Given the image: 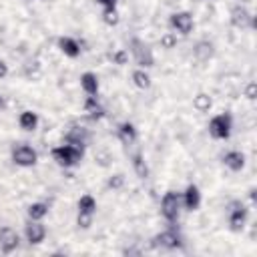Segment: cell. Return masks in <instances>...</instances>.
<instances>
[{
    "label": "cell",
    "mask_w": 257,
    "mask_h": 257,
    "mask_svg": "<svg viewBox=\"0 0 257 257\" xmlns=\"http://www.w3.org/2000/svg\"><path fill=\"white\" fill-rule=\"evenodd\" d=\"M50 155H52V161H54L56 165L68 169V167H74V165H78V163L82 161L84 151H82V145L66 143V145L54 147V149L50 151Z\"/></svg>",
    "instance_id": "cell-1"
},
{
    "label": "cell",
    "mask_w": 257,
    "mask_h": 257,
    "mask_svg": "<svg viewBox=\"0 0 257 257\" xmlns=\"http://www.w3.org/2000/svg\"><path fill=\"white\" fill-rule=\"evenodd\" d=\"M181 211H183L181 193H177V191H167V193L163 195V199H161V215H163L169 223H175V221H179Z\"/></svg>",
    "instance_id": "cell-2"
},
{
    "label": "cell",
    "mask_w": 257,
    "mask_h": 257,
    "mask_svg": "<svg viewBox=\"0 0 257 257\" xmlns=\"http://www.w3.org/2000/svg\"><path fill=\"white\" fill-rule=\"evenodd\" d=\"M128 52L133 56V60L141 66V68H151L155 64V56H153V50L149 48V44L141 38H131L128 42Z\"/></svg>",
    "instance_id": "cell-3"
},
{
    "label": "cell",
    "mask_w": 257,
    "mask_h": 257,
    "mask_svg": "<svg viewBox=\"0 0 257 257\" xmlns=\"http://www.w3.org/2000/svg\"><path fill=\"white\" fill-rule=\"evenodd\" d=\"M207 128H209V135H211L213 139H217V141H225V139H229L231 128H233L231 114H227V112L213 114L211 120H209V124H207Z\"/></svg>",
    "instance_id": "cell-4"
},
{
    "label": "cell",
    "mask_w": 257,
    "mask_h": 257,
    "mask_svg": "<svg viewBox=\"0 0 257 257\" xmlns=\"http://www.w3.org/2000/svg\"><path fill=\"white\" fill-rule=\"evenodd\" d=\"M10 157H12V163L18 165V167H22V169L34 167V165L38 163V153H36V149L30 147L28 143L16 145V147L12 149V153H10Z\"/></svg>",
    "instance_id": "cell-5"
},
{
    "label": "cell",
    "mask_w": 257,
    "mask_h": 257,
    "mask_svg": "<svg viewBox=\"0 0 257 257\" xmlns=\"http://www.w3.org/2000/svg\"><path fill=\"white\" fill-rule=\"evenodd\" d=\"M169 26H171V30H173L175 34L187 36V34H191L193 28H195V18H193L191 12L179 10V12H173V14L169 16Z\"/></svg>",
    "instance_id": "cell-6"
},
{
    "label": "cell",
    "mask_w": 257,
    "mask_h": 257,
    "mask_svg": "<svg viewBox=\"0 0 257 257\" xmlns=\"http://www.w3.org/2000/svg\"><path fill=\"white\" fill-rule=\"evenodd\" d=\"M48 235V229L42 221H34V219H28V223L24 225V237L30 245H40Z\"/></svg>",
    "instance_id": "cell-7"
},
{
    "label": "cell",
    "mask_w": 257,
    "mask_h": 257,
    "mask_svg": "<svg viewBox=\"0 0 257 257\" xmlns=\"http://www.w3.org/2000/svg\"><path fill=\"white\" fill-rule=\"evenodd\" d=\"M245 221H247V209H245V205L239 203V201L231 203V207H229V227H231V231H235V233L243 231Z\"/></svg>",
    "instance_id": "cell-8"
},
{
    "label": "cell",
    "mask_w": 257,
    "mask_h": 257,
    "mask_svg": "<svg viewBox=\"0 0 257 257\" xmlns=\"http://www.w3.org/2000/svg\"><path fill=\"white\" fill-rule=\"evenodd\" d=\"M20 245V235L16 233V229L12 227H2L0 229V249L4 253H12L16 251Z\"/></svg>",
    "instance_id": "cell-9"
},
{
    "label": "cell",
    "mask_w": 257,
    "mask_h": 257,
    "mask_svg": "<svg viewBox=\"0 0 257 257\" xmlns=\"http://www.w3.org/2000/svg\"><path fill=\"white\" fill-rule=\"evenodd\" d=\"M181 199H183V209H187V211H197L203 201L197 185H187L185 193H181Z\"/></svg>",
    "instance_id": "cell-10"
},
{
    "label": "cell",
    "mask_w": 257,
    "mask_h": 257,
    "mask_svg": "<svg viewBox=\"0 0 257 257\" xmlns=\"http://www.w3.org/2000/svg\"><path fill=\"white\" fill-rule=\"evenodd\" d=\"M229 18H231V24L237 26V28H247V26L253 24V16H251V12H249L245 6H241V4H237V6L231 8Z\"/></svg>",
    "instance_id": "cell-11"
},
{
    "label": "cell",
    "mask_w": 257,
    "mask_h": 257,
    "mask_svg": "<svg viewBox=\"0 0 257 257\" xmlns=\"http://www.w3.org/2000/svg\"><path fill=\"white\" fill-rule=\"evenodd\" d=\"M80 88L86 96H96L98 94V88H100V82H98V76L90 70L82 72L80 74Z\"/></svg>",
    "instance_id": "cell-12"
},
{
    "label": "cell",
    "mask_w": 257,
    "mask_h": 257,
    "mask_svg": "<svg viewBox=\"0 0 257 257\" xmlns=\"http://www.w3.org/2000/svg\"><path fill=\"white\" fill-rule=\"evenodd\" d=\"M245 163H247V157H245V153H241V151H227V153L223 155V165H225L229 171H233V173L241 171V169L245 167Z\"/></svg>",
    "instance_id": "cell-13"
},
{
    "label": "cell",
    "mask_w": 257,
    "mask_h": 257,
    "mask_svg": "<svg viewBox=\"0 0 257 257\" xmlns=\"http://www.w3.org/2000/svg\"><path fill=\"white\" fill-rule=\"evenodd\" d=\"M58 48H60V52L64 54V56H68V58H76V56H80V44H78V40L76 38H72V36H60L58 38Z\"/></svg>",
    "instance_id": "cell-14"
},
{
    "label": "cell",
    "mask_w": 257,
    "mask_h": 257,
    "mask_svg": "<svg viewBox=\"0 0 257 257\" xmlns=\"http://www.w3.org/2000/svg\"><path fill=\"white\" fill-rule=\"evenodd\" d=\"M38 122H40V118L34 110H22L18 114V126L26 133H34L38 128Z\"/></svg>",
    "instance_id": "cell-15"
},
{
    "label": "cell",
    "mask_w": 257,
    "mask_h": 257,
    "mask_svg": "<svg viewBox=\"0 0 257 257\" xmlns=\"http://www.w3.org/2000/svg\"><path fill=\"white\" fill-rule=\"evenodd\" d=\"M193 54H195V58H197L199 62H207V60L213 58L215 46H213V42H209V40H199V42L193 46Z\"/></svg>",
    "instance_id": "cell-16"
},
{
    "label": "cell",
    "mask_w": 257,
    "mask_h": 257,
    "mask_svg": "<svg viewBox=\"0 0 257 257\" xmlns=\"http://www.w3.org/2000/svg\"><path fill=\"white\" fill-rule=\"evenodd\" d=\"M131 80H133V84H135L137 88H141V90L151 88V74L147 72V68L137 66V68L131 72Z\"/></svg>",
    "instance_id": "cell-17"
},
{
    "label": "cell",
    "mask_w": 257,
    "mask_h": 257,
    "mask_svg": "<svg viewBox=\"0 0 257 257\" xmlns=\"http://www.w3.org/2000/svg\"><path fill=\"white\" fill-rule=\"evenodd\" d=\"M116 135H118V139H120L122 145H133V143L137 141V128H135L133 122H122V124H118Z\"/></svg>",
    "instance_id": "cell-18"
},
{
    "label": "cell",
    "mask_w": 257,
    "mask_h": 257,
    "mask_svg": "<svg viewBox=\"0 0 257 257\" xmlns=\"http://www.w3.org/2000/svg\"><path fill=\"white\" fill-rule=\"evenodd\" d=\"M86 141H88V131H86L84 126H78V124H74V126H70V128L66 131V143L84 145Z\"/></svg>",
    "instance_id": "cell-19"
},
{
    "label": "cell",
    "mask_w": 257,
    "mask_h": 257,
    "mask_svg": "<svg viewBox=\"0 0 257 257\" xmlns=\"http://www.w3.org/2000/svg\"><path fill=\"white\" fill-rule=\"evenodd\" d=\"M157 243L161 247H169V249H175L181 245V237L175 233V231H163L161 235H157Z\"/></svg>",
    "instance_id": "cell-20"
},
{
    "label": "cell",
    "mask_w": 257,
    "mask_h": 257,
    "mask_svg": "<svg viewBox=\"0 0 257 257\" xmlns=\"http://www.w3.org/2000/svg\"><path fill=\"white\" fill-rule=\"evenodd\" d=\"M48 215V205L42 203V201H36L32 205H28V219H34V221H44Z\"/></svg>",
    "instance_id": "cell-21"
},
{
    "label": "cell",
    "mask_w": 257,
    "mask_h": 257,
    "mask_svg": "<svg viewBox=\"0 0 257 257\" xmlns=\"http://www.w3.org/2000/svg\"><path fill=\"white\" fill-rule=\"evenodd\" d=\"M193 106L199 110V112H209L211 106H213V98L207 94V92H197L193 96Z\"/></svg>",
    "instance_id": "cell-22"
},
{
    "label": "cell",
    "mask_w": 257,
    "mask_h": 257,
    "mask_svg": "<svg viewBox=\"0 0 257 257\" xmlns=\"http://www.w3.org/2000/svg\"><path fill=\"white\" fill-rule=\"evenodd\" d=\"M76 207H78V213H96V199L90 193H84L80 195Z\"/></svg>",
    "instance_id": "cell-23"
},
{
    "label": "cell",
    "mask_w": 257,
    "mask_h": 257,
    "mask_svg": "<svg viewBox=\"0 0 257 257\" xmlns=\"http://www.w3.org/2000/svg\"><path fill=\"white\" fill-rule=\"evenodd\" d=\"M84 112H86L90 118H100L104 110H102V106L98 104L96 96H86V100H84Z\"/></svg>",
    "instance_id": "cell-24"
},
{
    "label": "cell",
    "mask_w": 257,
    "mask_h": 257,
    "mask_svg": "<svg viewBox=\"0 0 257 257\" xmlns=\"http://www.w3.org/2000/svg\"><path fill=\"white\" fill-rule=\"evenodd\" d=\"M133 169H135V173H137L139 179H147L149 177V167L145 165V161H143V157L139 153L133 157Z\"/></svg>",
    "instance_id": "cell-25"
},
{
    "label": "cell",
    "mask_w": 257,
    "mask_h": 257,
    "mask_svg": "<svg viewBox=\"0 0 257 257\" xmlns=\"http://www.w3.org/2000/svg\"><path fill=\"white\" fill-rule=\"evenodd\" d=\"M118 20H120V16H118L116 8H106V10H102V22H104V24H108V26H116Z\"/></svg>",
    "instance_id": "cell-26"
},
{
    "label": "cell",
    "mask_w": 257,
    "mask_h": 257,
    "mask_svg": "<svg viewBox=\"0 0 257 257\" xmlns=\"http://www.w3.org/2000/svg\"><path fill=\"white\" fill-rule=\"evenodd\" d=\"M110 60H112L114 64H118V66H124V64L128 62V50H124V48H116V50H112Z\"/></svg>",
    "instance_id": "cell-27"
},
{
    "label": "cell",
    "mask_w": 257,
    "mask_h": 257,
    "mask_svg": "<svg viewBox=\"0 0 257 257\" xmlns=\"http://www.w3.org/2000/svg\"><path fill=\"white\" fill-rule=\"evenodd\" d=\"M92 221H94V213H78V215H76V225H78V229H90Z\"/></svg>",
    "instance_id": "cell-28"
},
{
    "label": "cell",
    "mask_w": 257,
    "mask_h": 257,
    "mask_svg": "<svg viewBox=\"0 0 257 257\" xmlns=\"http://www.w3.org/2000/svg\"><path fill=\"white\" fill-rule=\"evenodd\" d=\"M161 46H163L165 50L175 48V46H177V34H175V32H165V34L161 36Z\"/></svg>",
    "instance_id": "cell-29"
},
{
    "label": "cell",
    "mask_w": 257,
    "mask_h": 257,
    "mask_svg": "<svg viewBox=\"0 0 257 257\" xmlns=\"http://www.w3.org/2000/svg\"><path fill=\"white\" fill-rule=\"evenodd\" d=\"M110 189H120L122 185H124V177L120 175V173H116V175H112L110 179H108V183H106Z\"/></svg>",
    "instance_id": "cell-30"
},
{
    "label": "cell",
    "mask_w": 257,
    "mask_h": 257,
    "mask_svg": "<svg viewBox=\"0 0 257 257\" xmlns=\"http://www.w3.org/2000/svg\"><path fill=\"white\" fill-rule=\"evenodd\" d=\"M94 159L98 161V165H102V167H106L108 165V161H110V157H108V153L106 151H98L96 155H94Z\"/></svg>",
    "instance_id": "cell-31"
},
{
    "label": "cell",
    "mask_w": 257,
    "mask_h": 257,
    "mask_svg": "<svg viewBox=\"0 0 257 257\" xmlns=\"http://www.w3.org/2000/svg\"><path fill=\"white\" fill-rule=\"evenodd\" d=\"M245 96H247L249 100H253V98L257 96V84H255V82H249V84H247V88H245Z\"/></svg>",
    "instance_id": "cell-32"
},
{
    "label": "cell",
    "mask_w": 257,
    "mask_h": 257,
    "mask_svg": "<svg viewBox=\"0 0 257 257\" xmlns=\"http://www.w3.org/2000/svg\"><path fill=\"white\" fill-rule=\"evenodd\" d=\"M100 6H102V10H106V8H116V4H118V0H96Z\"/></svg>",
    "instance_id": "cell-33"
},
{
    "label": "cell",
    "mask_w": 257,
    "mask_h": 257,
    "mask_svg": "<svg viewBox=\"0 0 257 257\" xmlns=\"http://www.w3.org/2000/svg\"><path fill=\"white\" fill-rule=\"evenodd\" d=\"M8 72H10L8 64H6V62L0 58V80H2V78H6V76H8Z\"/></svg>",
    "instance_id": "cell-34"
},
{
    "label": "cell",
    "mask_w": 257,
    "mask_h": 257,
    "mask_svg": "<svg viewBox=\"0 0 257 257\" xmlns=\"http://www.w3.org/2000/svg\"><path fill=\"white\" fill-rule=\"evenodd\" d=\"M2 108H4V96L0 94V110H2Z\"/></svg>",
    "instance_id": "cell-35"
}]
</instances>
